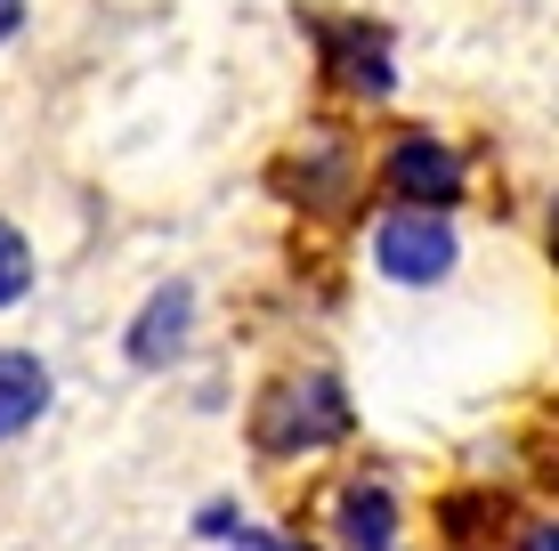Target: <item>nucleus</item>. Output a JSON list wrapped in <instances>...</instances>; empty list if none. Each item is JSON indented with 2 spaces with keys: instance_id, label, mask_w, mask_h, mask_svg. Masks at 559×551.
Returning a JSON list of instances; mask_svg holds the SVG:
<instances>
[{
  "instance_id": "4",
  "label": "nucleus",
  "mask_w": 559,
  "mask_h": 551,
  "mask_svg": "<svg viewBox=\"0 0 559 551\" xmlns=\"http://www.w3.org/2000/svg\"><path fill=\"white\" fill-rule=\"evenodd\" d=\"M324 49H333V73L349 89H365V98L390 89V41H381L373 25H333V33H324Z\"/></svg>"
},
{
  "instance_id": "5",
  "label": "nucleus",
  "mask_w": 559,
  "mask_h": 551,
  "mask_svg": "<svg viewBox=\"0 0 559 551\" xmlns=\"http://www.w3.org/2000/svg\"><path fill=\"white\" fill-rule=\"evenodd\" d=\"M187 325H195V300L170 284V292H154V300H146L139 333H130V357H139V366H163V357L187 340Z\"/></svg>"
},
{
  "instance_id": "6",
  "label": "nucleus",
  "mask_w": 559,
  "mask_h": 551,
  "mask_svg": "<svg viewBox=\"0 0 559 551\" xmlns=\"http://www.w3.org/2000/svg\"><path fill=\"white\" fill-rule=\"evenodd\" d=\"M41 406H49V373L25 349H0V439H16Z\"/></svg>"
},
{
  "instance_id": "12",
  "label": "nucleus",
  "mask_w": 559,
  "mask_h": 551,
  "mask_svg": "<svg viewBox=\"0 0 559 551\" xmlns=\"http://www.w3.org/2000/svg\"><path fill=\"white\" fill-rule=\"evenodd\" d=\"M243 551H284V543H260V536H252V543H243Z\"/></svg>"
},
{
  "instance_id": "3",
  "label": "nucleus",
  "mask_w": 559,
  "mask_h": 551,
  "mask_svg": "<svg viewBox=\"0 0 559 551\" xmlns=\"http://www.w3.org/2000/svg\"><path fill=\"white\" fill-rule=\"evenodd\" d=\"M381 179H390V195H406L414 212H447V203L462 195V163L447 155L438 139H397L390 146V163H381Z\"/></svg>"
},
{
  "instance_id": "9",
  "label": "nucleus",
  "mask_w": 559,
  "mask_h": 551,
  "mask_svg": "<svg viewBox=\"0 0 559 551\" xmlns=\"http://www.w3.org/2000/svg\"><path fill=\"white\" fill-rule=\"evenodd\" d=\"M16 25H25V0H0V41H9Z\"/></svg>"
},
{
  "instance_id": "1",
  "label": "nucleus",
  "mask_w": 559,
  "mask_h": 551,
  "mask_svg": "<svg viewBox=\"0 0 559 551\" xmlns=\"http://www.w3.org/2000/svg\"><path fill=\"white\" fill-rule=\"evenodd\" d=\"M252 430H260V446H267V454L324 446V439H341V430H349V397H341L333 373H293V382H276V390L260 397Z\"/></svg>"
},
{
  "instance_id": "11",
  "label": "nucleus",
  "mask_w": 559,
  "mask_h": 551,
  "mask_svg": "<svg viewBox=\"0 0 559 551\" xmlns=\"http://www.w3.org/2000/svg\"><path fill=\"white\" fill-rule=\"evenodd\" d=\"M551 260H559V203H551Z\"/></svg>"
},
{
  "instance_id": "10",
  "label": "nucleus",
  "mask_w": 559,
  "mask_h": 551,
  "mask_svg": "<svg viewBox=\"0 0 559 551\" xmlns=\"http://www.w3.org/2000/svg\"><path fill=\"white\" fill-rule=\"evenodd\" d=\"M519 551H559V527H535V536L519 543Z\"/></svg>"
},
{
  "instance_id": "2",
  "label": "nucleus",
  "mask_w": 559,
  "mask_h": 551,
  "mask_svg": "<svg viewBox=\"0 0 559 551\" xmlns=\"http://www.w3.org/2000/svg\"><path fill=\"white\" fill-rule=\"evenodd\" d=\"M373 252H381V268L397 284H438L454 268V227L430 219V212H397V219H381Z\"/></svg>"
},
{
  "instance_id": "7",
  "label": "nucleus",
  "mask_w": 559,
  "mask_h": 551,
  "mask_svg": "<svg viewBox=\"0 0 559 551\" xmlns=\"http://www.w3.org/2000/svg\"><path fill=\"white\" fill-rule=\"evenodd\" d=\"M333 527H341V551H390V536H397V503L381 495V487H349Z\"/></svg>"
},
{
  "instance_id": "8",
  "label": "nucleus",
  "mask_w": 559,
  "mask_h": 551,
  "mask_svg": "<svg viewBox=\"0 0 559 551\" xmlns=\"http://www.w3.org/2000/svg\"><path fill=\"white\" fill-rule=\"evenodd\" d=\"M25 284H33V252H25V236L0 219V309H16V300H25Z\"/></svg>"
}]
</instances>
